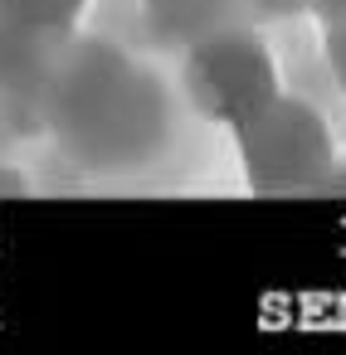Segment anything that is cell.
<instances>
[{
	"label": "cell",
	"instance_id": "obj_2",
	"mask_svg": "<svg viewBox=\"0 0 346 355\" xmlns=\"http://www.w3.org/2000/svg\"><path fill=\"white\" fill-rule=\"evenodd\" d=\"M186 93L200 117L234 127L258 112L278 88V64L268 44L249 30H215L186 54Z\"/></svg>",
	"mask_w": 346,
	"mask_h": 355
},
{
	"label": "cell",
	"instance_id": "obj_1",
	"mask_svg": "<svg viewBox=\"0 0 346 355\" xmlns=\"http://www.w3.org/2000/svg\"><path fill=\"white\" fill-rule=\"evenodd\" d=\"M229 137L239 146V166H244V180L254 195L312 190L336 161L322 112L293 93H273L258 112L234 122Z\"/></svg>",
	"mask_w": 346,
	"mask_h": 355
},
{
	"label": "cell",
	"instance_id": "obj_3",
	"mask_svg": "<svg viewBox=\"0 0 346 355\" xmlns=\"http://www.w3.org/2000/svg\"><path fill=\"white\" fill-rule=\"evenodd\" d=\"M88 10V0H0V20L25 35H69Z\"/></svg>",
	"mask_w": 346,
	"mask_h": 355
},
{
	"label": "cell",
	"instance_id": "obj_4",
	"mask_svg": "<svg viewBox=\"0 0 346 355\" xmlns=\"http://www.w3.org/2000/svg\"><path fill=\"white\" fill-rule=\"evenodd\" d=\"M327 64H331L336 83L346 88V20H336V25L327 30Z\"/></svg>",
	"mask_w": 346,
	"mask_h": 355
},
{
	"label": "cell",
	"instance_id": "obj_5",
	"mask_svg": "<svg viewBox=\"0 0 346 355\" xmlns=\"http://www.w3.org/2000/svg\"><path fill=\"white\" fill-rule=\"evenodd\" d=\"M0 190H10V195H15V190H25V180L10 175V171H0Z\"/></svg>",
	"mask_w": 346,
	"mask_h": 355
}]
</instances>
